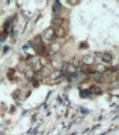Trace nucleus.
<instances>
[{
    "mask_svg": "<svg viewBox=\"0 0 119 135\" xmlns=\"http://www.w3.org/2000/svg\"><path fill=\"white\" fill-rule=\"evenodd\" d=\"M44 37H45L48 40H50V41H52V40H54L55 38H56V36H55V31L53 29H48L45 32H44Z\"/></svg>",
    "mask_w": 119,
    "mask_h": 135,
    "instance_id": "1",
    "label": "nucleus"
},
{
    "mask_svg": "<svg viewBox=\"0 0 119 135\" xmlns=\"http://www.w3.org/2000/svg\"><path fill=\"white\" fill-rule=\"evenodd\" d=\"M112 75H114V72H112L111 70H105L104 72H102V77L105 80H111L112 79Z\"/></svg>",
    "mask_w": 119,
    "mask_h": 135,
    "instance_id": "2",
    "label": "nucleus"
},
{
    "mask_svg": "<svg viewBox=\"0 0 119 135\" xmlns=\"http://www.w3.org/2000/svg\"><path fill=\"white\" fill-rule=\"evenodd\" d=\"M63 21H64V20H63V18H61V17H56V16H55V17L52 18V22L55 24V26L60 27L61 24L63 23Z\"/></svg>",
    "mask_w": 119,
    "mask_h": 135,
    "instance_id": "3",
    "label": "nucleus"
},
{
    "mask_svg": "<svg viewBox=\"0 0 119 135\" xmlns=\"http://www.w3.org/2000/svg\"><path fill=\"white\" fill-rule=\"evenodd\" d=\"M102 59L104 62L109 63V62H111V60H112V56H111V54H109V53H105V54H102Z\"/></svg>",
    "mask_w": 119,
    "mask_h": 135,
    "instance_id": "4",
    "label": "nucleus"
},
{
    "mask_svg": "<svg viewBox=\"0 0 119 135\" xmlns=\"http://www.w3.org/2000/svg\"><path fill=\"white\" fill-rule=\"evenodd\" d=\"M93 79L95 80L96 82H102V81H104V77H102V73H98V72L94 73Z\"/></svg>",
    "mask_w": 119,
    "mask_h": 135,
    "instance_id": "5",
    "label": "nucleus"
},
{
    "mask_svg": "<svg viewBox=\"0 0 119 135\" xmlns=\"http://www.w3.org/2000/svg\"><path fill=\"white\" fill-rule=\"evenodd\" d=\"M61 75H62V71H60V70H55L50 73V77H52V79H57V77H60Z\"/></svg>",
    "mask_w": 119,
    "mask_h": 135,
    "instance_id": "6",
    "label": "nucleus"
},
{
    "mask_svg": "<svg viewBox=\"0 0 119 135\" xmlns=\"http://www.w3.org/2000/svg\"><path fill=\"white\" fill-rule=\"evenodd\" d=\"M89 91H91V93H94V94H100L102 93V89H100L99 87H97V85H93Z\"/></svg>",
    "mask_w": 119,
    "mask_h": 135,
    "instance_id": "7",
    "label": "nucleus"
},
{
    "mask_svg": "<svg viewBox=\"0 0 119 135\" xmlns=\"http://www.w3.org/2000/svg\"><path fill=\"white\" fill-rule=\"evenodd\" d=\"M17 68H18V70H19L20 72H24V71H26V62H23V61H20L19 64L17 65Z\"/></svg>",
    "mask_w": 119,
    "mask_h": 135,
    "instance_id": "8",
    "label": "nucleus"
},
{
    "mask_svg": "<svg viewBox=\"0 0 119 135\" xmlns=\"http://www.w3.org/2000/svg\"><path fill=\"white\" fill-rule=\"evenodd\" d=\"M61 8H62V6L60 5L59 1H55V3L53 5V7H52V10H53V12H54V13H57V12H59V10L61 9Z\"/></svg>",
    "mask_w": 119,
    "mask_h": 135,
    "instance_id": "9",
    "label": "nucleus"
},
{
    "mask_svg": "<svg viewBox=\"0 0 119 135\" xmlns=\"http://www.w3.org/2000/svg\"><path fill=\"white\" fill-rule=\"evenodd\" d=\"M51 49H53V50L55 51V52H57V51L61 49V44L59 43V42H56V41H54L52 44H51V47H50Z\"/></svg>",
    "mask_w": 119,
    "mask_h": 135,
    "instance_id": "10",
    "label": "nucleus"
},
{
    "mask_svg": "<svg viewBox=\"0 0 119 135\" xmlns=\"http://www.w3.org/2000/svg\"><path fill=\"white\" fill-rule=\"evenodd\" d=\"M33 75H34V70L32 68H30L29 70H26V77H28V79H31Z\"/></svg>",
    "mask_w": 119,
    "mask_h": 135,
    "instance_id": "11",
    "label": "nucleus"
},
{
    "mask_svg": "<svg viewBox=\"0 0 119 135\" xmlns=\"http://www.w3.org/2000/svg\"><path fill=\"white\" fill-rule=\"evenodd\" d=\"M89 95H91V91H89V90H83V91L81 92L82 97H88Z\"/></svg>",
    "mask_w": 119,
    "mask_h": 135,
    "instance_id": "12",
    "label": "nucleus"
},
{
    "mask_svg": "<svg viewBox=\"0 0 119 135\" xmlns=\"http://www.w3.org/2000/svg\"><path fill=\"white\" fill-rule=\"evenodd\" d=\"M71 63H72V67H74L75 69H77V68L79 67V61H78V59H76V58H74Z\"/></svg>",
    "mask_w": 119,
    "mask_h": 135,
    "instance_id": "13",
    "label": "nucleus"
},
{
    "mask_svg": "<svg viewBox=\"0 0 119 135\" xmlns=\"http://www.w3.org/2000/svg\"><path fill=\"white\" fill-rule=\"evenodd\" d=\"M41 72H42V77H46V75H50V70H49L48 68L46 67H43V69H42V71H41Z\"/></svg>",
    "mask_w": 119,
    "mask_h": 135,
    "instance_id": "14",
    "label": "nucleus"
},
{
    "mask_svg": "<svg viewBox=\"0 0 119 135\" xmlns=\"http://www.w3.org/2000/svg\"><path fill=\"white\" fill-rule=\"evenodd\" d=\"M94 61L93 58H91V57H84V63H87V64H92Z\"/></svg>",
    "mask_w": 119,
    "mask_h": 135,
    "instance_id": "15",
    "label": "nucleus"
},
{
    "mask_svg": "<svg viewBox=\"0 0 119 135\" xmlns=\"http://www.w3.org/2000/svg\"><path fill=\"white\" fill-rule=\"evenodd\" d=\"M55 36L56 37H63L64 36V30L61 29V28H59V29L55 31Z\"/></svg>",
    "mask_w": 119,
    "mask_h": 135,
    "instance_id": "16",
    "label": "nucleus"
},
{
    "mask_svg": "<svg viewBox=\"0 0 119 135\" xmlns=\"http://www.w3.org/2000/svg\"><path fill=\"white\" fill-rule=\"evenodd\" d=\"M106 69L104 67H102V64H99V65H97V71H98V73H100V72H104Z\"/></svg>",
    "mask_w": 119,
    "mask_h": 135,
    "instance_id": "17",
    "label": "nucleus"
},
{
    "mask_svg": "<svg viewBox=\"0 0 119 135\" xmlns=\"http://www.w3.org/2000/svg\"><path fill=\"white\" fill-rule=\"evenodd\" d=\"M34 43L35 44H42V42H41V37L38 36L35 39H34Z\"/></svg>",
    "mask_w": 119,
    "mask_h": 135,
    "instance_id": "18",
    "label": "nucleus"
},
{
    "mask_svg": "<svg viewBox=\"0 0 119 135\" xmlns=\"http://www.w3.org/2000/svg\"><path fill=\"white\" fill-rule=\"evenodd\" d=\"M95 57H97V59H102V53H100V52H95Z\"/></svg>",
    "mask_w": 119,
    "mask_h": 135,
    "instance_id": "19",
    "label": "nucleus"
},
{
    "mask_svg": "<svg viewBox=\"0 0 119 135\" xmlns=\"http://www.w3.org/2000/svg\"><path fill=\"white\" fill-rule=\"evenodd\" d=\"M32 85H33V87H38V81H36V80H33V81H32Z\"/></svg>",
    "mask_w": 119,
    "mask_h": 135,
    "instance_id": "20",
    "label": "nucleus"
}]
</instances>
